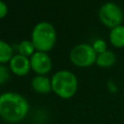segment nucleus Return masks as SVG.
I'll return each instance as SVG.
<instances>
[{"label":"nucleus","instance_id":"f8f14e48","mask_svg":"<svg viewBox=\"0 0 124 124\" xmlns=\"http://www.w3.org/2000/svg\"><path fill=\"white\" fill-rule=\"evenodd\" d=\"M17 51L19 54L24 55L26 57H31L37 50L35 48V46L33 45L31 40H24L21 41L17 46Z\"/></svg>","mask_w":124,"mask_h":124},{"label":"nucleus","instance_id":"4468645a","mask_svg":"<svg viewBox=\"0 0 124 124\" xmlns=\"http://www.w3.org/2000/svg\"><path fill=\"white\" fill-rule=\"evenodd\" d=\"M11 71L10 68L5 66L4 64H0V85L5 84L10 78Z\"/></svg>","mask_w":124,"mask_h":124},{"label":"nucleus","instance_id":"6e6552de","mask_svg":"<svg viewBox=\"0 0 124 124\" xmlns=\"http://www.w3.org/2000/svg\"><path fill=\"white\" fill-rule=\"evenodd\" d=\"M31 86L33 90L40 94H47L52 91L51 88V78H47L46 75H37L32 78Z\"/></svg>","mask_w":124,"mask_h":124},{"label":"nucleus","instance_id":"20e7f679","mask_svg":"<svg viewBox=\"0 0 124 124\" xmlns=\"http://www.w3.org/2000/svg\"><path fill=\"white\" fill-rule=\"evenodd\" d=\"M69 58L75 66L78 68H88L96 63L97 53L91 45L81 43L76 45L70 50Z\"/></svg>","mask_w":124,"mask_h":124},{"label":"nucleus","instance_id":"7ed1b4c3","mask_svg":"<svg viewBox=\"0 0 124 124\" xmlns=\"http://www.w3.org/2000/svg\"><path fill=\"white\" fill-rule=\"evenodd\" d=\"M56 30L54 26L47 21L37 23L31 33V41L37 51L48 52L56 43Z\"/></svg>","mask_w":124,"mask_h":124},{"label":"nucleus","instance_id":"f03ea898","mask_svg":"<svg viewBox=\"0 0 124 124\" xmlns=\"http://www.w3.org/2000/svg\"><path fill=\"white\" fill-rule=\"evenodd\" d=\"M78 80L77 76L68 70H60L51 77V88L54 94L62 99H71L78 91Z\"/></svg>","mask_w":124,"mask_h":124},{"label":"nucleus","instance_id":"9b49d317","mask_svg":"<svg viewBox=\"0 0 124 124\" xmlns=\"http://www.w3.org/2000/svg\"><path fill=\"white\" fill-rule=\"evenodd\" d=\"M14 56V49L12 46L6 41L0 40V64L9 63Z\"/></svg>","mask_w":124,"mask_h":124},{"label":"nucleus","instance_id":"0eeeda50","mask_svg":"<svg viewBox=\"0 0 124 124\" xmlns=\"http://www.w3.org/2000/svg\"><path fill=\"white\" fill-rule=\"evenodd\" d=\"M9 68L11 73L18 77H24L29 74L31 70L30 58L19 53L14 54L12 59L9 62Z\"/></svg>","mask_w":124,"mask_h":124},{"label":"nucleus","instance_id":"1a4fd4ad","mask_svg":"<svg viewBox=\"0 0 124 124\" xmlns=\"http://www.w3.org/2000/svg\"><path fill=\"white\" fill-rule=\"evenodd\" d=\"M108 41L110 45L115 48L124 47V25L120 24L116 27L109 29Z\"/></svg>","mask_w":124,"mask_h":124},{"label":"nucleus","instance_id":"f257e3e1","mask_svg":"<svg viewBox=\"0 0 124 124\" xmlns=\"http://www.w3.org/2000/svg\"><path fill=\"white\" fill-rule=\"evenodd\" d=\"M29 111V103L16 92L0 94V117L7 122L17 123L25 118Z\"/></svg>","mask_w":124,"mask_h":124},{"label":"nucleus","instance_id":"ddd939ff","mask_svg":"<svg viewBox=\"0 0 124 124\" xmlns=\"http://www.w3.org/2000/svg\"><path fill=\"white\" fill-rule=\"evenodd\" d=\"M91 46H92L93 49L95 50V52L97 54H100V53H102V52H104V51H106L108 49L107 42L104 39H101V38L95 39Z\"/></svg>","mask_w":124,"mask_h":124},{"label":"nucleus","instance_id":"423d86ee","mask_svg":"<svg viewBox=\"0 0 124 124\" xmlns=\"http://www.w3.org/2000/svg\"><path fill=\"white\" fill-rule=\"evenodd\" d=\"M31 70L37 75H46L51 71L52 61L47 52L36 51L30 57Z\"/></svg>","mask_w":124,"mask_h":124},{"label":"nucleus","instance_id":"2eb2a0df","mask_svg":"<svg viewBox=\"0 0 124 124\" xmlns=\"http://www.w3.org/2000/svg\"><path fill=\"white\" fill-rule=\"evenodd\" d=\"M7 15H8V6L4 1L0 0V19L4 18Z\"/></svg>","mask_w":124,"mask_h":124},{"label":"nucleus","instance_id":"39448f33","mask_svg":"<svg viewBox=\"0 0 124 124\" xmlns=\"http://www.w3.org/2000/svg\"><path fill=\"white\" fill-rule=\"evenodd\" d=\"M98 17L104 26L111 29L122 24L124 19V13L118 4L109 1L104 3L100 7Z\"/></svg>","mask_w":124,"mask_h":124},{"label":"nucleus","instance_id":"9d476101","mask_svg":"<svg viewBox=\"0 0 124 124\" xmlns=\"http://www.w3.org/2000/svg\"><path fill=\"white\" fill-rule=\"evenodd\" d=\"M116 63V54L109 49H107L106 51L97 54L96 58V65L103 69H108L114 66Z\"/></svg>","mask_w":124,"mask_h":124}]
</instances>
